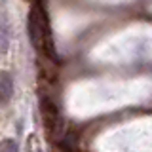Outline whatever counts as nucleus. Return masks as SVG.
<instances>
[{"mask_svg": "<svg viewBox=\"0 0 152 152\" xmlns=\"http://www.w3.org/2000/svg\"><path fill=\"white\" fill-rule=\"evenodd\" d=\"M28 36H31L32 46L38 51H44L48 44V31H46V21H44V13L38 8L31 10L28 15Z\"/></svg>", "mask_w": 152, "mask_h": 152, "instance_id": "nucleus-1", "label": "nucleus"}, {"mask_svg": "<svg viewBox=\"0 0 152 152\" xmlns=\"http://www.w3.org/2000/svg\"><path fill=\"white\" fill-rule=\"evenodd\" d=\"M13 97V76L10 72H0V107H6Z\"/></svg>", "mask_w": 152, "mask_h": 152, "instance_id": "nucleus-2", "label": "nucleus"}, {"mask_svg": "<svg viewBox=\"0 0 152 152\" xmlns=\"http://www.w3.org/2000/svg\"><path fill=\"white\" fill-rule=\"evenodd\" d=\"M10 48V27L4 19H0V53L8 51Z\"/></svg>", "mask_w": 152, "mask_h": 152, "instance_id": "nucleus-3", "label": "nucleus"}, {"mask_svg": "<svg viewBox=\"0 0 152 152\" xmlns=\"http://www.w3.org/2000/svg\"><path fill=\"white\" fill-rule=\"evenodd\" d=\"M0 152H19V146L13 139H4L0 141Z\"/></svg>", "mask_w": 152, "mask_h": 152, "instance_id": "nucleus-4", "label": "nucleus"}]
</instances>
